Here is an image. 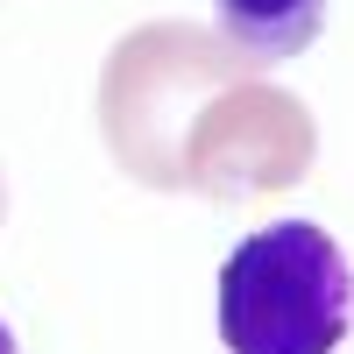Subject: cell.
<instances>
[{
    "instance_id": "obj_1",
    "label": "cell",
    "mask_w": 354,
    "mask_h": 354,
    "mask_svg": "<svg viewBox=\"0 0 354 354\" xmlns=\"http://www.w3.org/2000/svg\"><path fill=\"white\" fill-rule=\"evenodd\" d=\"M354 326V270L326 227L270 220L220 262L227 354H333Z\"/></svg>"
},
{
    "instance_id": "obj_2",
    "label": "cell",
    "mask_w": 354,
    "mask_h": 354,
    "mask_svg": "<svg viewBox=\"0 0 354 354\" xmlns=\"http://www.w3.org/2000/svg\"><path fill=\"white\" fill-rule=\"evenodd\" d=\"M241 64H248L241 50H220L185 21L135 28L106 64V106H100L121 170L149 177V185H185V142L198 113L213 106L205 93H227Z\"/></svg>"
},
{
    "instance_id": "obj_3",
    "label": "cell",
    "mask_w": 354,
    "mask_h": 354,
    "mask_svg": "<svg viewBox=\"0 0 354 354\" xmlns=\"http://www.w3.org/2000/svg\"><path fill=\"white\" fill-rule=\"evenodd\" d=\"M305 163H312V121L290 106V93L241 78L198 113L185 142V185H213V192H270L290 185Z\"/></svg>"
},
{
    "instance_id": "obj_4",
    "label": "cell",
    "mask_w": 354,
    "mask_h": 354,
    "mask_svg": "<svg viewBox=\"0 0 354 354\" xmlns=\"http://www.w3.org/2000/svg\"><path fill=\"white\" fill-rule=\"evenodd\" d=\"M220 43L241 50L248 64H290L319 43L326 28V0H213Z\"/></svg>"
},
{
    "instance_id": "obj_5",
    "label": "cell",
    "mask_w": 354,
    "mask_h": 354,
    "mask_svg": "<svg viewBox=\"0 0 354 354\" xmlns=\"http://www.w3.org/2000/svg\"><path fill=\"white\" fill-rule=\"evenodd\" d=\"M0 354H21V347H15V333H8V326H0Z\"/></svg>"
}]
</instances>
